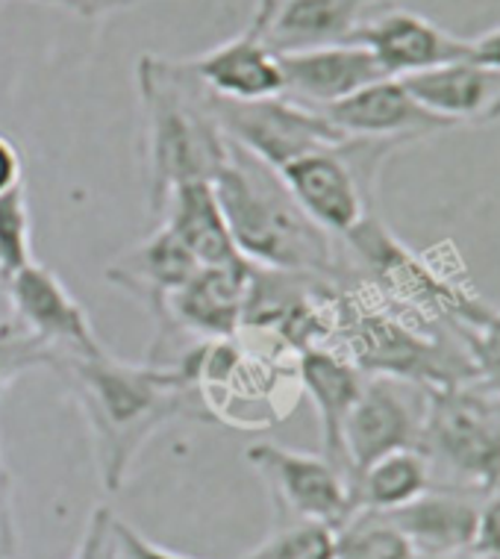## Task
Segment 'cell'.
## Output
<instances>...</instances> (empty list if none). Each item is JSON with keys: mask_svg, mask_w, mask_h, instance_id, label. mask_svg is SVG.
Masks as SVG:
<instances>
[{"mask_svg": "<svg viewBox=\"0 0 500 559\" xmlns=\"http://www.w3.org/2000/svg\"><path fill=\"white\" fill-rule=\"evenodd\" d=\"M277 59L279 74H283V95L312 109L333 107L338 100L356 95L359 88L385 78L383 68L371 57V50L356 41L286 53Z\"/></svg>", "mask_w": 500, "mask_h": 559, "instance_id": "15", "label": "cell"}, {"mask_svg": "<svg viewBox=\"0 0 500 559\" xmlns=\"http://www.w3.org/2000/svg\"><path fill=\"white\" fill-rule=\"evenodd\" d=\"M212 95V92H210ZM212 112L233 145L271 168H286L298 156L338 145L347 135L330 124L324 112L295 104L286 95L262 100H233L212 95Z\"/></svg>", "mask_w": 500, "mask_h": 559, "instance_id": "7", "label": "cell"}, {"mask_svg": "<svg viewBox=\"0 0 500 559\" xmlns=\"http://www.w3.org/2000/svg\"><path fill=\"white\" fill-rule=\"evenodd\" d=\"M212 189L241 260L257 269L338 277L333 236L300 210L277 168L230 142Z\"/></svg>", "mask_w": 500, "mask_h": 559, "instance_id": "3", "label": "cell"}, {"mask_svg": "<svg viewBox=\"0 0 500 559\" xmlns=\"http://www.w3.org/2000/svg\"><path fill=\"white\" fill-rule=\"evenodd\" d=\"M350 41L371 50L385 78L397 80L468 59V39L409 10H385L366 19Z\"/></svg>", "mask_w": 500, "mask_h": 559, "instance_id": "12", "label": "cell"}, {"mask_svg": "<svg viewBox=\"0 0 500 559\" xmlns=\"http://www.w3.org/2000/svg\"><path fill=\"white\" fill-rule=\"evenodd\" d=\"M421 559H486V557H480V554L468 550V554H456V557H421Z\"/></svg>", "mask_w": 500, "mask_h": 559, "instance_id": "33", "label": "cell"}, {"mask_svg": "<svg viewBox=\"0 0 500 559\" xmlns=\"http://www.w3.org/2000/svg\"><path fill=\"white\" fill-rule=\"evenodd\" d=\"M433 468L418 448L385 453L362 474H356L354 512H395L433 489Z\"/></svg>", "mask_w": 500, "mask_h": 559, "instance_id": "22", "label": "cell"}, {"mask_svg": "<svg viewBox=\"0 0 500 559\" xmlns=\"http://www.w3.org/2000/svg\"><path fill=\"white\" fill-rule=\"evenodd\" d=\"M318 112H324V118L338 133L354 135V139L397 142L404 147L453 130L451 121L424 109L409 95L404 80L397 78L377 80L371 86L359 88L356 95L345 97L328 109H318Z\"/></svg>", "mask_w": 500, "mask_h": 559, "instance_id": "13", "label": "cell"}, {"mask_svg": "<svg viewBox=\"0 0 500 559\" xmlns=\"http://www.w3.org/2000/svg\"><path fill=\"white\" fill-rule=\"evenodd\" d=\"M418 451L451 486L489 495L500 486V401L477 386L424 389Z\"/></svg>", "mask_w": 500, "mask_h": 559, "instance_id": "5", "label": "cell"}, {"mask_svg": "<svg viewBox=\"0 0 500 559\" xmlns=\"http://www.w3.org/2000/svg\"><path fill=\"white\" fill-rule=\"evenodd\" d=\"M41 3H50V7H59V10L74 12L80 19L95 21L104 19V15H112V12L133 10L142 0H41Z\"/></svg>", "mask_w": 500, "mask_h": 559, "instance_id": "29", "label": "cell"}, {"mask_svg": "<svg viewBox=\"0 0 500 559\" xmlns=\"http://www.w3.org/2000/svg\"><path fill=\"white\" fill-rule=\"evenodd\" d=\"M48 368L86 415L97 474L109 495L124 486L127 474L154 433L186 415H206L194 380L192 350L168 366H133L104 347L92 357H50Z\"/></svg>", "mask_w": 500, "mask_h": 559, "instance_id": "1", "label": "cell"}, {"mask_svg": "<svg viewBox=\"0 0 500 559\" xmlns=\"http://www.w3.org/2000/svg\"><path fill=\"white\" fill-rule=\"evenodd\" d=\"M269 12L271 0H260L239 36L206 50L201 57L186 59L194 78L201 80L212 95L233 97V100H262V97L283 95L279 59L271 53L265 41Z\"/></svg>", "mask_w": 500, "mask_h": 559, "instance_id": "14", "label": "cell"}, {"mask_svg": "<svg viewBox=\"0 0 500 559\" xmlns=\"http://www.w3.org/2000/svg\"><path fill=\"white\" fill-rule=\"evenodd\" d=\"M198 269L203 265H198V260L186 251L180 239L168 227H159L145 241H139L135 248L121 253L106 269V280L116 289L127 292L130 298L142 300L147 312L159 321L168 298L180 286H186L198 274Z\"/></svg>", "mask_w": 500, "mask_h": 559, "instance_id": "18", "label": "cell"}, {"mask_svg": "<svg viewBox=\"0 0 500 559\" xmlns=\"http://www.w3.org/2000/svg\"><path fill=\"white\" fill-rule=\"evenodd\" d=\"M409 95L433 116L460 124H495L500 121V71L477 66L472 59L433 68L404 78Z\"/></svg>", "mask_w": 500, "mask_h": 559, "instance_id": "17", "label": "cell"}, {"mask_svg": "<svg viewBox=\"0 0 500 559\" xmlns=\"http://www.w3.org/2000/svg\"><path fill=\"white\" fill-rule=\"evenodd\" d=\"M33 260L29 239V203L24 186L0 194V283L27 269Z\"/></svg>", "mask_w": 500, "mask_h": 559, "instance_id": "25", "label": "cell"}, {"mask_svg": "<svg viewBox=\"0 0 500 559\" xmlns=\"http://www.w3.org/2000/svg\"><path fill=\"white\" fill-rule=\"evenodd\" d=\"M250 271V262L198 269V274L165 304L163 319L156 321V345H174L177 336H198L203 342H224L236 336L245 324Z\"/></svg>", "mask_w": 500, "mask_h": 559, "instance_id": "10", "label": "cell"}, {"mask_svg": "<svg viewBox=\"0 0 500 559\" xmlns=\"http://www.w3.org/2000/svg\"><path fill=\"white\" fill-rule=\"evenodd\" d=\"M12 557V536H10V519L0 524V559Z\"/></svg>", "mask_w": 500, "mask_h": 559, "instance_id": "32", "label": "cell"}, {"mask_svg": "<svg viewBox=\"0 0 500 559\" xmlns=\"http://www.w3.org/2000/svg\"><path fill=\"white\" fill-rule=\"evenodd\" d=\"M336 559H421L383 512H354L336 531Z\"/></svg>", "mask_w": 500, "mask_h": 559, "instance_id": "23", "label": "cell"}, {"mask_svg": "<svg viewBox=\"0 0 500 559\" xmlns=\"http://www.w3.org/2000/svg\"><path fill=\"white\" fill-rule=\"evenodd\" d=\"M135 88L142 104L147 206L154 215H163L177 186L194 180L212 183L227 163L230 139L212 112L210 88L194 78L186 59L139 57Z\"/></svg>", "mask_w": 500, "mask_h": 559, "instance_id": "2", "label": "cell"}, {"mask_svg": "<svg viewBox=\"0 0 500 559\" xmlns=\"http://www.w3.org/2000/svg\"><path fill=\"white\" fill-rule=\"evenodd\" d=\"M385 519L413 542L418 557H456L474 550L480 531V503L460 489H430Z\"/></svg>", "mask_w": 500, "mask_h": 559, "instance_id": "19", "label": "cell"}, {"mask_svg": "<svg viewBox=\"0 0 500 559\" xmlns=\"http://www.w3.org/2000/svg\"><path fill=\"white\" fill-rule=\"evenodd\" d=\"M116 515L109 507H95L86 521V531L80 536V545L71 559H118L116 536H112Z\"/></svg>", "mask_w": 500, "mask_h": 559, "instance_id": "27", "label": "cell"}, {"mask_svg": "<svg viewBox=\"0 0 500 559\" xmlns=\"http://www.w3.org/2000/svg\"><path fill=\"white\" fill-rule=\"evenodd\" d=\"M472 359L477 383L486 395L500 401V309H489L480 321L453 330Z\"/></svg>", "mask_w": 500, "mask_h": 559, "instance_id": "26", "label": "cell"}, {"mask_svg": "<svg viewBox=\"0 0 500 559\" xmlns=\"http://www.w3.org/2000/svg\"><path fill=\"white\" fill-rule=\"evenodd\" d=\"M112 536H116V550L118 559H192L183 557V554H177V550H168L163 545H156V542L145 539L142 533L130 527L127 521L116 519L112 524Z\"/></svg>", "mask_w": 500, "mask_h": 559, "instance_id": "28", "label": "cell"}, {"mask_svg": "<svg viewBox=\"0 0 500 559\" xmlns=\"http://www.w3.org/2000/svg\"><path fill=\"white\" fill-rule=\"evenodd\" d=\"M241 559H336V531L312 521L283 524Z\"/></svg>", "mask_w": 500, "mask_h": 559, "instance_id": "24", "label": "cell"}, {"mask_svg": "<svg viewBox=\"0 0 500 559\" xmlns=\"http://www.w3.org/2000/svg\"><path fill=\"white\" fill-rule=\"evenodd\" d=\"M0 489H3V468H0Z\"/></svg>", "mask_w": 500, "mask_h": 559, "instance_id": "34", "label": "cell"}, {"mask_svg": "<svg viewBox=\"0 0 500 559\" xmlns=\"http://www.w3.org/2000/svg\"><path fill=\"white\" fill-rule=\"evenodd\" d=\"M374 0H271L265 41L274 57L345 45Z\"/></svg>", "mask_w": 500, "mask_h": 559, "instance_id": "20", "label": "cell"}, {"mask_svg": "<svg viewBox=\"0 0 500 559\" xmlns=\"http://www.w3.org/2000/svg\"><path fill=\"white\" fill-rule=\"evenodd\" d=\"M245 456L265 480L277 510L286 515V524L312 521L338 531L354 515L350 480L324 456L269 442L250 444Z\"/></svg>", "mask_w": 500, "mask_h": 559, "instance_id": "8", "label": "cell"}, {"mask_svg": "<svg viewBox=\"0 0 500 559\" xmlns=\"http://www.w3.org/2000/svg\"><path fill=\"white\" fill-rule=\"evenodd\" d=\"M298 380L316 404L318 430H321V456L347 474L345 460V421L356 397L366 386V374L336 350V347H309L298 354Z\"/></svg>", "mask_w": 500, "mask_h": 559, "instance_id": "16", "label": "cell"}, {"mask_svg": "<svg viewBox=\"0 0 500 559\" xmlns=\"http://www.w3.org/2000/svg\"><path fill=\"white\" fill-rule=\"evenodd\" d=\"M0 286L10 298L12 321L48 354V359L66 354L92 357L104 350L86 309L41 262H29L27 269L3 280Z\"/></svg>", "mask_w": 500, "mask_h": 559, "instance_id": "9", "label": "cell"}, {"mask_svg": "<svg viewBox=\"0 0 500 559\" xmlns=\"http://www.w3.org/2000/svg\"><path fill=\"white\" fill-rule=\"evenodd\" d=\"M21 183V154L19 147L12 145L10 135L0 133V194L19 189Z\"/></svg>", "mask_w": 500, "mask_h": 559, "instance_id": "30", "label": "cell"}, {"mask_svg": "<svg viewBox=\"0 0 500 559\" xmlns=\"http://www.w3.org/2000/svg\"><path fill=\"white\" fill-rule=\"evenodd\" d=\"M401 147L404 145H397V142L347 135L338 145L298 156L295 163L279 168V177L289 186L291 198L298 201L300 210L321 230L328 236L345 239L366 218L374 215L380 168Z\"/></svg>", "mask_w": 500, "mask_h": 559, "instance_id": "6", "label": "cell"}, {"mask_svg": "<svg viewBox=\"0 0 500 559\" xmlns=\"http://www.w3.org/2000/svg\"><path fill=\"white\" fill-rule=\"evenodd\" d=\"M421 409L404 392L401 380L392 377H366V386L356 397L345 421V460L350 486L385 453L418 448Z\"/></svg>", "mask_w": 500, "mask_h": 559, "instance_id": "11", "label": "cell"}, {"mask_svg": "<svg viewBox=\"0 0 500 559\" xmlns=\"http://www.w3.org/2000/svg\"><path fill=\"white\" fill-rule=\"evenodd\" d=\"M468 59L477 62V66L498 68L500 71V24L468 39Z\"/></svg>", "mask_w": 500, "mask_h": 559, "instance_id": "31", "label": "cell"}, {"mask_svg": "<svg viewBox=\"0 0 500 559\" xmlns=\"http://www.w3.org/2000/svg\"><path fill=\"white\" fill-rule=\"evenodd\" d=\"M336 338L342 354L366 377H392L424 389L474 386L477 374L465 347L424 333L389 309L371 307L356 295L342 300Z\"/></svg>", "mask_w": 500, "mask_h": 559, "instance_id": "4", "label": "cell"}, {"mask_svg": "<svg viewBox=\"0 0 500 559\" xmlns=\"http://www.w3.org/2000/svg\"><path fill=\"white\" fill-rule=\"evenodd\" d=\"M163 227L180 239L198 265H239L241 253L233 245V236L224 222L222 206L210 180L177 186L163 210Z\"/></svg>", "mask_w": 500, "mask_h": 559, "instance_id": "21", "label": "cell"}]
</instances>
